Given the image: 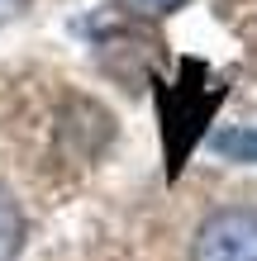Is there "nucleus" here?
Segmentation results:
<instances>
[{
    "label": "nucleus",
    "instance_id": "2",
    "mask_svg": "<svg viewBox=\"0 0 257 261\" xmlns=\"http://www.w3.org/2000/svg\"><path fill=\"white\" fill-rule=\"evenodd\" d=\"M24 238H29L24 209H19V199H14L5 186H0V261H19Z\"/></svg>",
    "mask_w": 257,
    "mask_h": 261
},
{
    "label": "nucleus",
    "instance_id": "1",
    "mask_svg": "<svg viewBox=\"0 0 257 261\" xmlns=\"http://www.w3.org/2000/svg\"><path fill=\"white\" fill-rule=\"evenodd\" d=\"M191 261H257V209H215L195 228Z\"/></svg>",
    "mask_w": 257,
    "mask_h": 261
},
{
    "label": "nucleus",
    "instance_id": "3",
    "mask_svg": "<svg viewBox=\"0 0 257 261\" xmlns=\"http://www.w3.org/2000/svg\"><path fill=\"white\" fill-rule=\"evenodd\" d=\"M114 5L124 14H133V19H162V14H176L191 0H114Z\"/></svg>",
    "mask_w": 257,
    "mask_h": 261
},
{
    "label": "nucleus",
    "instance_id": "4",
    "mask_svg": "<svg viewBox=\"0 0 257 261\" xmlns=\"http://www.w3.org/2000/svg\"><path fill=\"white\" fill-rule=\"evenodd\" d=\"M19 10H24V0H0V24H5V19H14Z\"/></svg>",
    "mask_w": 257,
    "mask_h": 261
}]
</instances>
